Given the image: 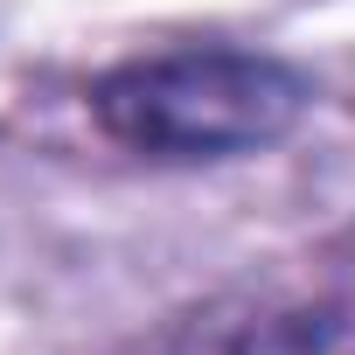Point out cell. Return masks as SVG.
I'll return each instance as SVG.
<instances>
[{
	"label": "cell",
	"instance_id": "cell-1",
	"mask_svg": "<svg viewBox=\"0 0 355 355\" xmlns=\"http://www.w3.org/2000/svg\"><path fill=\"white\" fill-rule=\"evenodd\" d=\"M313 112V77L279 49L251 42H174L112 63L91 84V125L160 167L251 160L300 132Z\"/></svg>",
	"mask_w": 355,
	"mask_h": 355
},
{
	"label": "cell",
	"instance_id": "cell-2",
	"mask_svg": "<svg viewBox=\"0 0 355 355\" xmlns=\"http://www.w3.org/2000/svg\"><path fill=\"white\" fill-rule=\"evenodd\" d=\"M125 355H355V286L306 300H251L167 320Z\"/></svg>",
	"mask_w": 355,
	"mask_h": 355
}]
</instances>
